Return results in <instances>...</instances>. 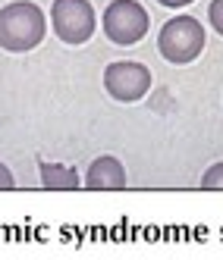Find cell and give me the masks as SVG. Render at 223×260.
Here are the masks:
<instances>
[{
    "instance_id": "277c9868",
    "label": "cell",
    "mask_w": 223,
    "mask_h": 260,
    "mask_svg": "<svg viewBox=\"0 0 223 260\" xmlns=\"http://www.w3.org/2000/svg\"><path fill=\"white\" fill-rule=\"evenodd\" d=\"M104 35L114 44H135L142 41L148 28H151V16L145 13L142 4H135V0H114L107 10H104Z\"/></svg>"
},
{
    "instance_id": "ba28073f",
    "label": "cell",
    "mask_w": 223,
    "mask_h": 260,
    "mask_svg": "<svg viewBox=\"0 0 223 260\" xmlns=\"http://www.w3.org/2000/svg\"><path fill=\"white\" fill-rule=\"evenodd\" d=\"M201 188L204 191H223V163H214L211 170L201 176Z\"/></svg>"
},
{
    "instance_id": "30bf717a",
    "label": "cell",
    "mask_w": 223,
    "mask_h": 260,
    "mask_svg": "<svg viewBox=\"0 0 223 260\" xmlns=\"http://www.w3.org/2000/svg\"><path fill=\"white\" fill-rule=\"evenodd\" d=\"M13 188H16V179L10 173V166L0 163V191H13Z\"/></svg>"
},
{
    "instance_id": "8fae6325",
    "label": "cell",
    "mask_w": 223,
    "mask_h": 260,
    "mask_svg": "<svg viewBox=\"0 0 223 260\" xmlns=\"http://www.w3.org/2000/svg\"><path fill=\"white\" fill-rule=\"evenodd\" d=\"M160 7H170V10H179V7H189L192 0H157Z\"/></svg>"
},
{
    "instance_id": "9c48e42d",
    "label": "cell",
    "mask_w": 223,
    "mask_h": 260,
    "mask_svg": "<svg viewBox=\"0 0 223 260\" xmlns=\"http://www.w3.org/2000/svg\"><path fill=\"white\" fill-rule=\"evenodd\" d=\"M208 19L214 25L217 35H223V0H211V10H208Z\"/></svg>"
},
{
    "instance_id": "6da1fadb",
    "label": "cell",
    "mask_w": 223,
    "mask_h": 260,
    "mask_svg": "<svg viewBox=\"0 0 223 260\" xmlns=\"http://www.w3.org/2000/svg\"><path fill=\"white\" fill-rule=\"evenodd\" d=\"M47 19L38 4L32 0H16L0 10V47L10 53H25L35 50L44 41Z\"/></svg>"
},
{
    "instance_id": "8992f818",
    "label": "cell",
    "mask_w": 223,
    "mask_h": 260,
    "mask_svg": "<svg viewBox=\"0 0 223 260\" xmlns=\"http://www.w3.org/2000/svg\"><path fill=\"white\" fill-rule=\"evenodd\" d=\"M85 188L91 191H120L126 188V170L117 157H98L95 163L88 166V176H85Z\"/></svg>"
},
{
    "instance_id": "5b68a950",
    "label": "cell",
    "mask_w": 223,
    "mask_h": 260,
    "mask_svg": "<svg viewBox=\"0 0 223 260\" xmlns=\"http://www.w3.org/2000/svg\"><path fill=\"white\" fill-rule=\"evenodd\" d=\"M104 88L120 104H135L151 91V72L135 60H120L104 69Z\"/></svg>"
},
{
    "instance_id": "3957f363",
    "label": "cell",
    "mask_w": 223,
    "mask_h": 260,
    "mask_svg": "<svg viewBox=\"0 0 223 260\" xmlns=\"http://www.w3.org/2000/svg\"><path fill=\"white\" fill-rule=\"evenodd\" d=\"M50 25H53V31H57V38L63 44L79 47L95 35L98 16H95V7H91L88 0H53Z\"/></svg>"
},
{
    "instance_id": "52a82bcc",
    "label": "cell",
    "mask_w": 223,
    "mask_h": 260,
    "mask_svg": "<svg viewBox=\"0 0 223 260\" xmlns=\"http://www.w3.org/2000/svg\"><path fill=\"white\" fill-rule=\"evenodd\" d=\"M41 185L50 191H72L79 188V173L63 163H41Z\"/></svg>"
},
{
    "instance_id": "7a4b0ae2",
    "label": "cell",
    "mask_w": 223,
    "mask_h": 260,
    "mask_svg": "<svg viewBox=\"0 0 223 260\" xmlns=\"http://www.w3.org/2000/svg\"><path fill=\"white\" fill-rule=\"evenodd\" d=\"M157 50L166 63H192L198 60V53L204 50V28L195 16H176L160 28L157 38Z\"/></svg>"
}]
</instances>
